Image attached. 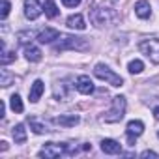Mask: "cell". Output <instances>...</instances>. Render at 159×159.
<instances>
[{
  "label": "cell",
  "instance_id": "cell-5",
  "mask_svg": "<svg viewBox=\"0 0 159 159\" xmlns=\"http://www.w3.org/2000/svg\"><path fill=\"white\" fill-rule=\"evenodd\" d=\"M94 75H96L98 79H101V81L112 84V86H122V84H124V79H122L120 75H116V73H114L109 66H105V64H98V66L94 67Z\"/></svg>",
  "mask_w": 159,
  "mask_h": 159
},
{
  "label": "cell",
  "instance_id": "cell-27",
  "mask_svg": "<svg viewBox=\"0 0 159 159\" xmlns=\"http://www.w3.org/2000/svg\"><path fill=\"white\" fill-rule=\"evenodd\" d=\"M81 2H83V0H62V4H64L66 8H77Z\"/></svg>",
  "mask_w": 159,
  "mask_h": 159
},
{
  "label": "cell",
  "instance_id": "cell-29",
  "mask_svg": "<svg viewBox=\"0 0 159 159\" xmlns=\"http://www.w3.org/2000/svg\"><path fill=\"white\" fill-rule=\"evenodd\" d=\"M0 150H2V152H6V150H8V142H6V140L0 142Z\"/></svg>",
  "mask_w": 159,
  "mask_h": 159
},
{
  "label": "cell",
  "instance_id": "cell-13",
  "mask_svg": "<svg viewBox=\"0 0 159 159\" xmlns=\"http://www.w3.org/2000/svg\"><path fill=\"white\" fill-rule=\"evenodd\" d=\"M101 150L109 155H116V153H122V146L120 142L112 140V139H103L101 140Z\"/></svg>",
  "mask_w": 159,
  "mask_h": 159
},
{
  "label": "cell",
  "instance_id": "cell-1",
  "mask_svg": "<svg viewBox=\"0 0 159 159\" xmlns=\"http://www.w3.org/2000/svg\"><path fill=\"white\" fill-rule=\"evenodd\" d=\"M90 21L94 26L98 28H103V26H109V25H114L118 21V13L111 8H103V6H96L90 10Z\"/></svg>",
  "mask_w": 159,
  "mask_h": 159
},
{
  "label": "cell",
  "instance_id": "cell-26",
  "mask_svg": "<svg viewBox=\"0 0 159 159\" xmlns=\"http://www.w3.org/2000/svg\"><path fill=\"white\" fill-rule=\"evenodd\" d=\"M10 10H11V4L8 2V0H4V2H2V10H0V17L6 19L10 15Z\"/></svg>",
  "mask_w": 159,
  "mask_h": 159
},
{
  "label": "cell",
  "instance_id": "cell-9",
  "mask_svg": "<svg viewBox=\"0 0 159 159\" xmlns=\"http://www.w3.org/2000/svg\"><path fill=\"white\" fill-rule=\"evenodd\" d=\"M142 133H144V124H142L140 120H131V122L127 124V140H129L131 146L135 144L137 137H140Z\"/></svg>",
  "mask_w": 159,
  "mask_h": 159
},
{
  "label": "cell",
  "instance_id": "cell-21",
  "mask_svg": "<svg viewBox=\"0 0 159 159\" xmlns=\"http://www.w3.org/2000/svg\"><path fill=\"white\" fill-rule=\"evenodd\" d=\"M10 107H11L13 112H23V111H25V105H23V99H21L19 94H13V96L10 98Z\"/></svg>",
  "mask_w": 159,
  "mask_h": 159
},
{
  "label": "cell",
  "instance_id": "cell-24",
  "mask_svg": "<svg viewBox=\"0 0 159 159\" xmlns=\"http://www.w3.org/2000/svg\"><path fill=\"white\" fill-rule=\"evenodd\" d=\"M127 69H129V73L137 75V73H140V71L144 69V64H142L140 60H131V62H129V66H127Z\"/></svg>",
  "mask_w": 159,
  "mask_h": 159
},
{
  "label": "cell",
  "instance_id": "cell-19",
  "mask_svg": "<svg viewBox=\"0 0 159 159\" xmlns=\"http://www.w3.org/2000/svg\"><path fill=\"white\" fill-rule=\"evenodd\" d=\"M25 58L28 62H39L41 60V51L34 45H26L25 47Z\"/></svg>",
  "mask_w": 159,
  "mask_h": 159
},
{
  "label": "cell",
  "instance_id": "cell-28",
  "mask_svg": "<svg viewBox=\"0 0 159 159\" xmlns=\"http://www.w3.org/2000/svg\"><path fill=\"white\" fill-rule=\"evenodd\" d=\"M140 157H159V153L157 152H152V150H144L140 153Z\"/></svg>",
  "mask_w": 159,
  "mask_h": 159
},
{
  "label": "cell",
  "instance_id": "cell-7",
  "mask_svg": "<svg viewBox=\"0 0 159 159\" xmlns=\"http://www.w3.org/2000/svg\"><path fill=\"white\" fill-rule=\"evenodd\" d=\"M43 13V4H39V0H25V15L30 21H36Z\"/></svg>",
  "mask_w": 159,
  "mask_h": 159
},
{
  "label": "cell",
  "instance_id": "cell-2",
  "mask_svg": "<svg viewBox=\"0 0 159 159\" xmlns=\"http://www.w3.org/2000/svg\"><path fill=\"white\" fill-rule=\"evenodd\" d=\"M125 107H127V101H125L124 96L112 98V105H111V109L101 116V122H107V124H116V122H120V120L124 118V114H125Z\"/></svg>",
  "mask_w": 159,
  "mask_h": 159
},
{
  "label": "cell",
  "instance_id": "cell-25",
  "mask_svg": "<svg viewBox=\"0 0 159 159\" xmlns=\"http://www.w3.org/2000/svg\"><path fill=\"white\" fill-rule=\"evenodd\" d=\"M10 83H11V75L6 69H2V71H0V84H2V86H10Z\"/></svg>",
  "mask_w": 159,
  "mask_h": 159
},
{
  "label": "cell",
  "instance_id": "cell-22",
  "mask_svg": "<svg viewBox=\"0 0 159 159\" xmlns=\"http://www.w3.org/2000/svg\"><path fill=\"white\" fill-rule=\"evenodd\" d=\"M34 38H36V34H34L32 30H25V32H19V34H17V39H19V43H23V45H28Z\"/></svg>",
  "mask_w": 159,
  "mask_h": 159
},
{
  "label": "cell",
  "instance_id": "cell-8",
  "mask_svg": "<svg viewBox=\"0 0 159 159\" xmlns=\"http://www.w3.org/2000/svg\"><path fill=\"white\" fill-rule=\"evenodd\" d=\"M69 92H71V86L67 84V81L64 79V81H58L54 86H52V96L56 101H66L69 99Z\"/></svg>",
  "mask_w": 159,
  "mask_h": 159
},
{
  "label": "cell",
  "instance_id": "cell-20",
  "mask_svg": "<svg viewBox=\"0 0 159 159\" xmlns=\"http://www.w3.org/2000/svg\"><path fill=\"white\" fill-rule=\"evenodd\" d=\"M43 11L49 19H54L60 11H58V6L54 4V0H45V4H43Z\"/></svg>",
  "mask_w": 159,
  "mask_h": 159
},
{
  "label": "cell",
  "instance_id": "cell-31",
  "mask_svg": "<svg viewBox=\"0 0 159 159\" xmlns=\"http://www.w3.org/2000/svg\"><path fill=\"white\" fill-rule=\"evenodd\" d=\"M153 116H155V120H159V105L153 107Z\"/></svg>",
  "mask_w": 159,
  "mask_h": 159
},
{
  "label": "cell",
  "instance_id": "cell-11",
  "mask_svg": "<svg viewBox=\"0 0 159 159\" xmlns=\"http://www.w3.org/2000/svg\"><path fill=\"white\" fill-rule=\"evenodd\" d=\"M60 36H62V34H60L58 30H54V28H45V30H41V32L36 36V39L45 45V43H52L54 39H60Z\"/></svg>",
  "mask_w": 159,
  "mask_h": 159
},
{
  "label": "cell",
  "instance_id": "cell-18",
  "mask_svg": "<svg viewBox=\"0 0 159 159\" xmlns=\"http://www.w3.org/2000/svg\"><path fill=\"white\" fill-rule=\"evenodd\" d=\"M11 135H13L15 144H25V142H26V129H25L23 124H17V125L11 129Z\"/></svg>",
  "mask_w": 159,
  "mask_h": 159
},
{
  "label": "cell",
  "instance_id": "cell-16",
  "mask_svg": "<svg viewBox=\"0 0 159 159\" xmlns=\"http://www.w3.org/2000/svg\"><path fill=\"white\" fill-rule=\"evenodd\" d=\"M66 25H67L69 28H75V30H84V28H86L84 17H83L81 13H75V15H69V17H67V21H66Z\"/></svg>",
  "mask_w": 159,
  "mask_h": 159
},
{
  "label": "cell",
  "instance_id": "cell-32",
  "mask_svg": "<svg viewBox=\"0 0 159 159\" xmlns=\"http://www.w3.org/2000/svg\"><path fill=\"white\" fill-rule=\"evenodd\" d=\"M157 139H159V131H157Z\"/></svg>",
  "mask_w": 159,
  "mask_h": 159
},
{
  "label": "cell",
  "instance_id": "cell-4",
  "mask_svg": "<svg viewBox=\"0 0 159 159\" xmlns=\"http://www.w3.org/2000/svg\"><path fill=\"white\" fill-rule=\"evenodd\" d=\"M66 49L84 51L88 49V41L84 38H77V36H60V41L54 45V51H66Z\"/></svg>",
  "mask_w": 159,
  "mask_h": 159
},
{
  "label": "cell",
  "instance_id": "cell-14",
  "mask_svg": "<svg viewBox=\"0 0 159 159\" xmlns=\"http://www.w3.org/2000/svg\"><path fill=\"white\" fill-rule=\"evenodd\" d=\"M135 15L139 19H148L152 15V6L150 2H146V0H139V2L135 4Z\"/></svg>",
  "mask_w": 159,
  "mask_h": 159
},
{
  "label": "cell",
  "instance_id": "cell-10",
  "mask_svg": "<svg viewBox=\"0 0 159 159\" xmlns=\"http://www.w3.org/2000/svg\"><path fill=\"white\" fill-rule=\"evenodd\" d=\"M77 90L81 92V94H84V96H90L92 92H94V83H92V79L88 77V75H81L77 79Z\"/></svg>",
  "mask_w": 159,
  "mask_h": 159
},
{
  "label": "cell",
  "instance_id": "cell-17",
  "mask_svg": "<svg viewBox=\"0 0 159 159\" xmlns=\"http://www.w3.org/2000/svg\"><path fill=\"white\" fill-rule=\"evenodd\" d=\"M28 125H30V129H32L36 135H43V133L49 131V127H47L43 122H39L36 116H30V118H28Z\"/></svg>",
  "mask_w": 159,
  "mask_h": 159
},
{
  "label": "cell",
  "instance_id": "cell-15",
  "mask_svg": "<svg viewBox=\"0 0 159 159\" xmlns=\"http://www.w3.org/2000/svg\"><path fill=\"white\" fill-rule=\"evenodd\" d=\"M43 90H45V86H43V81H41V79L34 81V84L30 86V94H28L30 101H32V103H38L39 98H41V94H43Z\"/></svg>",
  "mask_w": 159,
  "mask_h": 159
},
{
  "label": "cell",
  "instance_id": "cell-3",
  "mask_svg": "<svg viewBox=\"0 0 159 159\" xmlns=\"http://www.w3.org/2000/svg\"><path fill=\"white\" fill-rule=\"evenodd\" d=\"M64 153H77V148H69L67 144H56V142H47L39 152L38 155L39 157H45V159H54V157H60Z\"/></svg>",
  "mask_w": 159,
  "mask_h": 159
},
{
  "label": "cell",
  "instance_id": "cell-30",
  "mask_svg": "<svg viewBox=\"0 0 159 159\" xmlns=\"http://www.w3.org/2000/svg\"><path fill=\"white\" fill-rule=\"evenodd\" d=\"M4 112H6V105L2 101V103H0V116H4Z\"/></svg>",
  "mask_w": 159,
  "mask_h": 159
},
{
  "label": "cell",
  "instance_id": "cell-6",
  "mask_svg": "<svg viewBox=\"0 0 159 159\" xmlns=\"http://www.w3.org/2000/svg\"><path fill=\"white\" fill-rule=\"evenodd\" d=\"M139 49L142 54L150 58L152 64H159V38H146L139 43Z\"/></svg>",
  "mask_w": 159,
  "mask_h": 159
},
{
  "label": "cell",
  "instance_id": "cell-23",
  "mask_svg": "<svg viewBox=\"0 0 159 159\" xmlns=\"http://www.w3.org/2000/svg\"><path fill=\"white\" fill-rule=\"evenodd\" d=\"M17 58V54L15 52H11V51H6V45H2V66H6V64H10V62H13Z\"/></svg>",
  "mask_w": 159,
  "mask_h": 159
},
{
  "label": "cell",
  "instance_id": "cell-12",
  "mask_svg": "<svg viewBox=\"0 0 159 159\" xmlns=\"http://www.w3.org/2000/svg\"><path fill=\"white\" fill-rule=\"evenodd\" d=\"M79 122H81V118H79L77 114H60V116L54 118V124L64 125V127H75Z\"/></svg>",
  "mask_w": 159,
  "mask_h": 159
}]
</instances>
